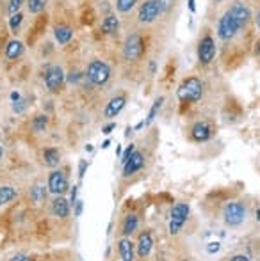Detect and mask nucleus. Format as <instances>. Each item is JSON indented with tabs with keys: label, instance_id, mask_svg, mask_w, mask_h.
<instances>
[{
	"label": "nucleus",
	"instance_id": "1",
	"mask_svg": "<svg viewBox=\"0 0 260 261\" xmlns=\"http://www.w3.org/2000/svg\"><path fill=\"white\" fill-rule=\"evenodd\" d=\"M203 80L198 76H187L177 89V98L182 103H198L203 96Z\"/></svg>",
	"mask_w": 260,
	"mask_h": 261
},
{
	"label": "nucleus",
	"instance_id": "2",
	"mask_svg": "<svg viewBox=\"0 0 260 261\" xmlns=\"http://www.w3.org/2000/svg\"><path fill=\"white\" fill-rule=\"evenodd\" d=\"M243 29H244V25L241 23V21L237 20V18L233 16L228 9H226L225 14L219 18L218 31H216V32H218V38L221 39V41L226 43V41H232V39H235Z\"/></svg>",
	"mask_w": 260,
	"mask_h": 261
},
{
	"label": "nucleus",
	"instance_id": "3",
	"mask_svg": "<svg viewBox=\"0 0 260 261\" xmlns=\"http://www.w3.org/2000/svg\"><path fill=\"white\" fill-rule=\"evenodd\" d=\"M86 79L89 80L93 86L102 87L109 82V79H111V68H109L107 62L94 59V61H91L89 64H87Z\"/></svg>",
	"mask_w": 260,
	"mask_h": 261
},
{
	"label": "nucleus",
	"instance_id": "4",
	"mask_svg": "<svg viewBox=\"0 0 260 261\" xmlns=\"http://www.w3.org/2000/svg\"><path fill=\"white\" fill-rule=\"evenodd\" d=\"M246 215H248V210L239 201H232V203H228L225 210H223V219H225L226 226L230 227L241 226L244 222V219H246Z\"/></svg>",
	"mask_w": 260,
	"mask_h": 261
},
{
	"label": "nucleus",
	"instance_id": "5",
	"mask_svg": "<svg viewBox=\"0 0 260 261\" xmlns=\"http://www.w3.org/2000/svg\"><path fill=\"white\" fill-rule=\"evenodd\" d=\"M145 54V39L139 34H130L127 36L125 43H123V57L125 61H139Z\"/></svg>",
	"mask_w": 260,
	"mask_h": 261
},
{
	"label": "nucleus",
	"instance_id": "6",
	"mask_svg": "<svg viewBox=\"0 0 260 261\" xmlns=\"http://www.w3.org/2000/svg\"><path fill=\"white\" fill-rule=\"evenodd\" d=\"M162 14V6H160V0H145V2L139 6L137 11V21L143 25L153 23L157 18Z\"/></svg>",
	"mask_w": 260,
	"mask_h": 261
},
{
	"label": "nucleus",
	"instance_id": "7",
	"mask_svg": "<svg viewBox=\"0 0 260 261\" xmlns=\"http://www.w3.org/2000/svg\"><path fill=\"white\" fill-rule=\"evenodd\" d=\"M216 57V41L210 32H205L198 41V61L201 66H208Z\"/></svg>",
	"mask_w": 260,
	"mask_h": 261
},
{
	"label": "nucleus",
	"instance_id": "8",
	"mask_svg": "<svg viewBox=\"0 0 260 261\" xmlns=\"http://www.w3.org/2000/svg\"><path fill=\"white\" fill-rule=\"evenodd\" d=\"M189 212H191V208H189L187 203H177L171 208V213H170V233L171 234L180 233L184 224L187 222Z\"/></svg>",
	"mask_w": 260,
	"mask_h": 261
},
{
	"label": "nucleus",
	"instance_id": "9",
	"mask_svg": "<svg viewBox=\"0 0 260 261\" xmlns=\"http://www.w3.org/2000/svg\"><path fill=\"white\" fill-rule=\"evenodd\" d=\"M64 84V71L61 66L57 64H52L46 68V73H45V86L50 93H57V91L63 87Z\"/></svg>",
	"mask_w": 260,
	"mask_h": 261
},
{
	"label": "nucleus",
	"instance_id": "10",
	"mask_svg": "<svg viewBox=\"0 0 260 261\" xmlns=\"http://www.w3.org/2000/svg\"><path fill=\"white\" fill-rule=\"evenodd\" d=\"M49 192H52L54 196H63V194L66 192V190L69 189L68 187V178H66V174L63 171H52L49 174Z\"/></svg>",
	"mask_w": 260,
	"mask_h": 261
},
{
	"label": "nucleus",
	"instance_id": "11",
	"mask_svg": "<svg viewBox=\"0 0 260 261\" xmlns=\"http://www.w3.org/2000/svg\"><path fill=\"white\" fill-rule=\"evenodd\" d=\"M212 135H214V132L207 121H198L191 126V139L195 142H207Z\"/></svg>",
	"mask_w": 260,
	"mask_h": 261
},
{
	"label": "nucleus",
	"instance_id": "12",
	"mask_svg": "<svg viewBox=\"0 0 260 261\" xmlns=\"http://www.w3.org/2000/svg\"><path fill=\"white\" fill-rule=\"evenodd\" d=\"M152 247H153V238H152V233L150 231H145V233L139 234L137 238V244H135V252L141 259L148 258L150 252H152Z\"/></svg>",
	"mask_w": 260,
	"mask_h": 261
},
{
	"label": "nucleus",
	"instance_id": "13",
	"mask_svg": "<svg viewBox=\"0 0 260 261\" xmlns=\"http://www.w3.org/2000/svg\"><path fill=\"white\" fill-rule=\"evenodd\" d=\"M125 103H127V98L123 96V94H118V96L111 98V100H109V103L105 105L104 117H105V119H112V117H116L123 110Z\"/></svg>",
	"mask_w": 260,
	"mask_h": 261
},
{
	"label": "nucleus",
	"instance_id": "14",
	"mask_svg": "<svg viewBox=\"0 0 260 261\" xmlns=\"http://www.w3.org/2000/svg\"><path fill=\"white\" fill-rule=\"evenodd\" d=\"M143 165H145V155L141 151H134V155L130 156V160L123 165V176L129 178V176L135 174L137 171H141Z\"/></svg>",
	"mask_w": 260,
	"mask_h": 261
},
{
	"label": "nucleus",
	"instance_id": "15",
	"mask_svg": "<svg viewBox=\"0 0 260 261\" xmlns=\"http://www.w3.org/2000/svg\"><path fill=\"white\" fill-rule=\"evenodd\" d=\"M69 206H72L69 201H66L63 196H56V199L50 204V212L57 219H66V217H69Z\"/></svg>",
	"mask_w": 260,
	"mask_h": 261
},
{
	"label": "nucleus",
	"instance_id": "16",
	"mask_svg": "<svg viewBox=\"0 0 260 261\" xmlns=\"http://www.w3.org/2000/svg\"><path fill=\"white\" fill-rule=\"evenodd\" d=\"M118 252H120V258H122V261H134L135 244L130 240L129 237L120 238V242H118Z\"/></svg>",
	"mask_w": 260,
	"mask_h": 261
},
{
	"label": "nucleus",
	"instance_id": "17",
	"mask_svg": "<svg viewBox=\"0 0 260 261\" xmlns=\"http://www.w3.org/2000/svg\"><path fill=\"white\" fill-rule=\"evenodd\" d=\"M54 38H56V41L59 45H68L73 39L72 27H68V25H57V27H54Z\"/></svg>",
	"mask_w": 260,
	"mask_h": 261
},
{
	"label": "nucleus",
	"instance_id": "18",
	"mask_svg": "<svg viewBox=\"0 0 260 261\" xmlns=\"http://www.w3.org/2000/svg\"><path fill=\"white\" fill-rule=\"evenodd\" d=\"M21 54H23V43L20 39H11L6 46V59L16 61L18 57H21Z\"/></svg>",
	"mask_w": 260,
	"mask_h": 261
},
{
	"label": "nucleus",
	"instance_id": "19",
	"mask_svg": "<svg viewBox=\"0 0 260 261\" xmlns=\"http://www.w3.org/2000/svg\"><path fill=\"white\" fill-rule=\"evenodd\" d=\"M137 224H139L137 215H135V213H129V215L123 219V224H122L123 237H130L132 233H135V229H137Z\"/></svg>",
	"mask_w": 260,
	"mask_h": 261
},
{
	"label": "nucleus",
	"instance_id": "20",
	"mask_svg": "<svg viewBox=\"0 0 260 261\" xmlns=\"http://www.w3.org/2000/svg\"><path fill=\"white\" fill-rule=\"evenodd\" d=\"M120 29V20L114 16V14H107L102 21V32L104 34H116Z\"/></svg>",
	"mask_w": 260,
	"mask_h": 261
},
{
	"label": "nucleus",
	"instance_id": "21",
	"mask_svg": "<svg viewBox=\"0 0 260 261\" xmlns=\"http://www.w3.org/2000/svg\"><path fill=\"white\" fill-rule=\"evenodd\" d=\"M43 162H45V165H49V167H57L61 162V153L57 151L56 148H46L45 151H43Z\"/></svg>",
	"mask_w": 260,
	"mask_h": 261
},
{
	"label": "nucleus",
	"instance_id": "22",
	"mask_svg": "<svg viewBox=\"0 0 260 261\" xmlns=\"http://www.w3.org/2000/svg\"><path fill=\"white\" fill-rule=\"evenodd\" d=\"M16 189H13V187L6 185V187H0V206H4V204L11 203V201L16 197Z\"/></svg>",
	"mask_w": 260,
	"mask_h": 261
},
{
	"label": "nucleus",
	"instance_id": "23",
	"mask_svg": "<svg viewBox=\"0 0 260 261\" xmlns=\"http://www.w3.org/2000/svg\"><path fill=\"white\" fill-rule=\"evenodd\" d=\"M46 126H49V117L43 116V114L36 116L34 119H32V123H31V128L36 132V134H41V132H45Z\"/></svg>",
	"mask_w": 260,
	"mask_h": 261
},
{
	"label": "nucleus",
	"instance_id": "24",
	"mask_svg": "<svg viewBox=\"0 0 260 261\" xmlns=\"http://www.w3.org/2000/svg\"><path fill=\"white\" fill-rule=\"evenodd\" d=\"M162 103H164V98L162 96L157 98V100L153 101L152 109H150V112H148V117H146V121H145L146 126H148L150 123H153V119L157 117V114H159V110H160V107H162Z\"/></svg>",
	"mask_w": 260,
	"mask_h": 261
},
{
	"label": "nucleus",
	"instance_id": "25",
	"mask_svg": "<svg viewBox=\"0 0 260 261\" xmlns=\"http://www.w3.org/2000/svg\"><path fill=\"white\" fill-rule=\"evenodd\" d=\"M31 199L34 203H41L43 199H46V189L43 185H34L31 189Z\"/></svg>",
	"mask_w": 260,
	"mask_h": 261
},
{
	"label": "nucleus",
	"instance_id": "26",
	"mask_svg": "<svg viewBox=\"0 0 260 261\" xmlns=\"http://www.w3.org/2000/svg\"><path fill=\"white\" fill-rule=\"evenodd\" d=\"M27 7H29V13L39 14V13H43V11H45L46 0H27Z\"/></svg>",
	"mask_w": 260,
	"mask_h": 261
},
{
	"label": "nucleus",
	"instance_id": "27",
	"mask_svg": "<svg viewBox=\"0 0 260 261\" xmlns=\"http://www.w3.org/2000/svg\"><path fill=\"white\" fill-rule=\"evenodd\" d=\"M139 0H116V9L120 11V13H130L132 9H134L135 6H137Z\"/></svg>",
	"mask_w": 260,
	"mask_h": 261
},
{
	"label": "nucleus",
	"instance_id": "28",
	"mask_svg": "<svg viewBox=\"0 0 260 261\" xmlns=\"http://www.w3.org/2000/svg\"><path fill=\"white\" fill-rule=\"evenodd\" d=\"M21 21H23V14H21V13L13 14V16L9 18V29H11V32H14V34H16L18 29H20V25H21Z\"/></svg>",
	"mask_w": 260,
	"mask_h": 261
},
{
	"label": "nucleus",
	"instance_id": "29",
	"mask_svg": "<svg viewBox=\"0 0 260 261\" xmlns=\"http://www.w3.org/2000/svg\"><path fill=\"white\" fill-rule=\"evenodd\" d=\"M25 0H9V6H7V13L13 16V14L20 13V7L23 6Z\"/></svg>",
	"mask_w": 260,
	"mask_h": 261
},
{
	"label": "nucleus",
	"instance_id": "30",
	"mask_svg": "<svg viewBox=\"0 0 260 261\" xmlns=\"http://www.w3.org/2000/svg\"><path fill=\"white\" fill-rule=\"evenodd\" d=\"M134 151H135V146H134V144L127 146V149H125V151L122 153V164H123V165H125L127 162L130 160V156L134 155Z\"/></svg>",
	"mask_w": 260,
	"mask_h": 261
},
{
	"label": "nucleus",
	"instance_id": "31",
	"mask_svg": "<svg viewBox=\"0 0 260 261\" xmlns=\"http://www.w3.org/2000/svg\"><path fill=\"white\" fill-rule=\"evenodd\" d=\"M84 76H86V75H82L80 71H72V73H69V76H68V82L69 84H79Z\"/></svg>",
	"mask_w": 260,
	"mask_h": 261
},
{
	"label": "nucleus",
	"instance_id": "32",
	"mask_svg": "<svg viewBox=\"0 0 260 261\" xmlns=\"http://www.w3.org/2000/svg\"><path fill=\"white\" fill-rule=\"evenodd\" d=\"M25 109H27L25 100H18V101H14V103H13V112H16V114H21Z\"/></svg>",
	"mask_w": 260,
	"mask_h": 261
},
{
	"label": "nucleus",
	"instance_id": "33",
	"mask_svg": "<svg viewBox=\"0 0 260 261\" xmlns=\"http://www.w3.org/2000/svg\"><path fill=\"white\" fill-rule=\"evenodd\" d=\"M73 206H75V208H73V215H75V217L82 215V210H84V203H82V201L77 199V203L73 204Z\"/></svg>",
	"mask_w": 260,
	"mask_h": 261
},
{
	"label": "nucleus",
	"instance_id": "34",
	"mask_svg": "<svg viewBox=\"0 0 260 261\" xmlns=\"http://www.w3.org/2000/svg\"><path fill=\"white\" fill-rule=\"evenodd\" d=\"M219 249H221V244H219V242H210L208 247H207V251L210 252V254H214V252H218Z\"/></svg>",
	"mask_w": 260,
	"mask_h": 261
},
{
	"label": "nucleus",
	"instance_id": "35",
	"mask_svg": "<svg viewBox=\"0 0 260 261\" xmlns=\"http://www.w3.org/2000/svg\"><path fill=\"white\" fill-rule=\"evenodd\" d=\"M86 167H87V162H86V160H80V164H79V178H80V179L84 178V172H86Z\"/></svg>",
	"mask_w": 260,
	"mask_h": 261
},
{
	"label": "nucleus",
	"instance_id": "36",
	"mask_svg": "<svg viewBox=\"0 0 260 261\" xmlns=\"http://www.w3.org/2000/svg\"><path fill=\"white\" fill-rule=\"evenodd\" d=\"M228 261H251V258L246 254H235V256H232Z\"/></svg>",
	"mask_w": 260,
	"mask_h": 261
},
{
	"label": "nucleus",
	"instance_id": "37",
	"mask_svg": "<svg viewBox=\"0 0 260 261\" xmlns=\"http://www.w3.org/2000/svg\"><path fill=\"white\" fill-rule=\"evenodd\" d=\"M77 192H79V187H73L72 194H69V204H72V206L77 203Z\"/></svg>",
	"mask_w": 260,
	"mask_h": 261
},
{
	"label": "nucleus",
	"instance_id": "38",
	"mask_svg": "<svg viewBox=\"0 0 260 261\" xmlns=\"http://www.w3.org/2000/svg\"><path fill=\"white\" fill-rule=\"evenodd\" d=\"M173 2L175 0H160V6H162V13L164 11H168L171 6H173Z\"/></svg>",
	"mask_w": 260,
	"mask_h": 261
},
{
	"label": "nucleus",
	"instance_id": "39",
	"mask_svg": "<svg viewBox=\"0 0 260 261\" xmlns=\"http://www.w3.org/2000/svg\"><path fill=\"white\" fill-rule=\"evenodd\" d=\"M114 128H116V124H114V123H109L107 126H104V128H102V134L109 135V134H111L112 130H114Z\"/></svg>",
	"mask_w": 260,
	"mask_h": 261
},
{
	"label": "nucleus",
	"instance_id": "40",
	"mask_svg": "<svg viewBox=\"0 0 260 261\" xmlns=\"http://www.w3.org/2000/svg\"><path fill=\"white\" fill-rule=\"evenodd\" d=\"M9 261H32L27 254H16L14 258H11Z\"/></svg>",
	"mask_w": 260,
	"mask_h": 261
},
{
	"label": "nucleus",
	"instance_id": "41",
	"mask_svg": "<svg viewBox=\"0 0 260 261\" xmlns=\"http://www.w3.org/2000/svg\"><path fill=\"white\" fill-rule=\"evenodd\" d=\"M18 100H21V96H20V93H18V91H13V93H11V101H18Z\"/></svg>",
	"mask_w": 260,
	"mask_h": 261
},
{
	"label": "nucleus",
	"instance_id": "42",
	"mask_svg": "<svg viewBox=\"0 0 260 261\" xmlns=\"http://www.w3.org/2000/svg\"><path fill=\"white\" fill-rule=\"evenodd\" d=\"M196 0H189V9H191L193 11V13H195V11H196Z\"/></svg>",
	"mask_w": 260,
	"mask_h": 261
},
{
	"label": "nucleus",
	"instance_id": "43",
	"mask_svg": "<svg viewBox=\"0 0 260 261\" xmlns=\"http://www.w3.org/2000/svg\"><path fill=\"white\" fill-rule=\"evenodd\" d=\"M255 23H257V27H258V31H260V11L257 13V18H255Z\"/></svg>",
	"mask_w": 260,
	"mask_h": 261
},
{
	"label": "nucleus",
	"instance_id": "44",
	"mask_svg": "<svg viewBox=\"0 0 260 261\" xmlns=\"http://www.w3.org/2000/svg\"><path fill=\"white\" fill-rule=\"evenodd\" d=\"M109 146H111V141H105L104 144H102V149H107Z\"/></svg>",
	"mask_w": 260,
	"mask_h": 261
},
{
	"label": "nucleus",
	"instance_id": "45",
	"mask_svg": "<svg viewBox=\"0 0 260 261\" xmlns=\"http://www.w3.org/2000/svg\"><path fill=\"white\" fill-rule=\"evenodd\" d=\"M143 126H146V124H145V121H141V123H139L137 126H135V130H141Z\"/></svg>",
	"mask_w": 260,
	"mask_h": 261
},
{
	"label": "nucleus",
	"instance_id": "46",
	"mask_svg": "<svg viewBox=\"0 0 260 261\" xmlns=\"http://www.w3.org/2000/svg\"><path fill=\"white\" fill-rule=\"evenodd\" d=\"M255 54H257V55H260V41L257 43V46H255Z\"/></svg>",
	"mask_w": 260,
	"mask_h": 261
},
{
	"label": "nucleus",
	"instance_id": "47",
	"mask_svg": "<svg viewBox=\"0 0 260 261\" xmlns=\"http://www.w3.org/2000/svg\"><path fill=\"white\" fill-rule=\"evenodd\" d=\"M132 132H134V130H132V128H127V137H130Z\"/></svg>",
	"mask_w": 260,
	"mask_h": 261
},
{
	"label": "nucleus",
	"instance_id": "48",
	"mask_svg": "<svg viewBox=\"0 0 260 261\" xmlns=\"http://www.w3.org/2000/svg\"><path fill=\"white\" fill-rule=\"evenodd\" d=\"M2 156H4V148L0 146V160H2Z\"/></svg>",
	"mask_w": 260,
	"mask_h": 261
},
{
	"label": "nucleus",
	"instance_id": "49",
	"mask_svg": "<svg viewBox=\"0 0 260 261\" xmlns=\"http://www.w3.org/2000/svg\"><path fill=\"white\" fill-rule=\"evenodd\" d=\"M257 220H260V210H257Z\"/></svg>",
	"mask_w": 260,
	"mask_h": 261
},
{
	"label": "nucleus",
	"instance_id": "50",
	"mask_svg": "<svg viewBox=\"0 0 260 261\" xmlns=\"http://www.w3.org/2000/svg\"><path fill=\"white\" fill-rule=\"evenodd\" d=\"M214 2H225V0H214Z\"/></svg>",
	"mask_w": 260,
	"mask_h": 261
},
{
	"label": "nucleus",
	"instance_id": "51",
	"mask_svg": "<svg viewBox=\"0 0 260 261\" xmlns=\"http://www.w3.org/2000/svg\"><path fill=\"white\" fill-rule=\"evenodd\" d=\"M182 261H189V259H182Z\"/></svg>",
	"mask_w": 260,
	"mask_h": 261
}]
</instances>
